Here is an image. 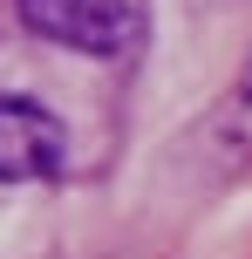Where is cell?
I'll return each instance as SVG.
<instances>
[{"label":"cell","mask_w":252,"mask_h":259,"mask_svg":"<svg viewBox=\"0 0 252 259\" xmlns=\"http://www.w3.org/2000/svg\"><path fill=\"white\" fill-rule=\"evenodd\" d=\"M14 7L41 41L75 55H123L143 41L150 21V0H14Z\"/></svg>","instance_id":"6da1fadb"},{"label":"cell","mask_w":252,"mask_h":259,"mask_svg":"<svg viewBox=\"0 0 252 259\" xmlns=\"http://www.w3.org/2000/svg\"><path fill=\"white\" fill-rule=\"evenodd\" d=\"M68 164V130L34 96H0V184H48Z\"/></svg>","instance_id":"7a4b0ae2"}]
</instances>
